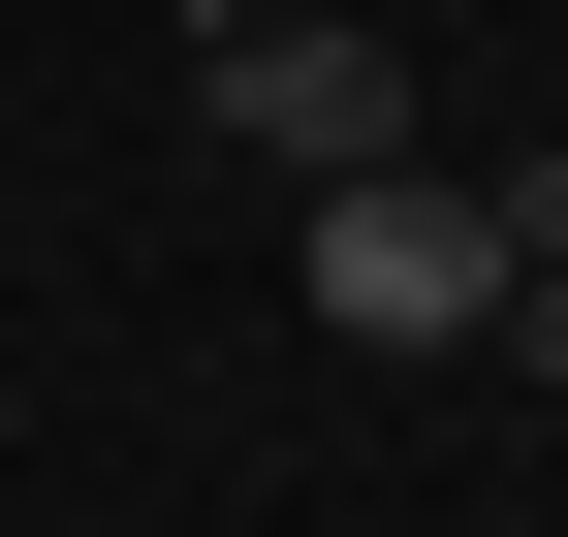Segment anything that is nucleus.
Listing matches in <instances>:
<instances>
[{"mask_svg": "<svg viewBox=\"0 0 568 537\" xmlns=\"http://www.w3.org/2000/svg\"><path fill=\"white\" fill-rule=\"evenodd\" d=\"M506 348H537V379H568V253H506Z\"/></svg>", "mask_w": 568, "mask_h": 537, "instance_id": "nucleus-3", "label": "nucleus"}, {"mask_svg": "<svg viewBox=\"0 0 568 537\" xmlns=\"http://www.w3.org/2000/svg\"><path fill=\"white\" fill-rule=\"evenodd\" d=\"M190 95H222V159H284V190L410 159V32H347V0H190Z\"/></svg>", "mask_w": 568, "mask_h": 537, "instance_id": "nucleus-2", "label": "nucleus"}, {"mask_svg": "<svg viewBox=\"0 0 568 537\" xmlns=\"http://www.w3.org/2000/svg\"><path fill=\"white\" fill-rule=\"evenodd\" d=\"M284 285H316V348H474V316H506V190H443V159H347L316 222H284Z\"/></svg>", "mask_w": 568, "mask_h": 537, "instance_id": "nucleus-1", "label": "nucleus"}]
</instances>
